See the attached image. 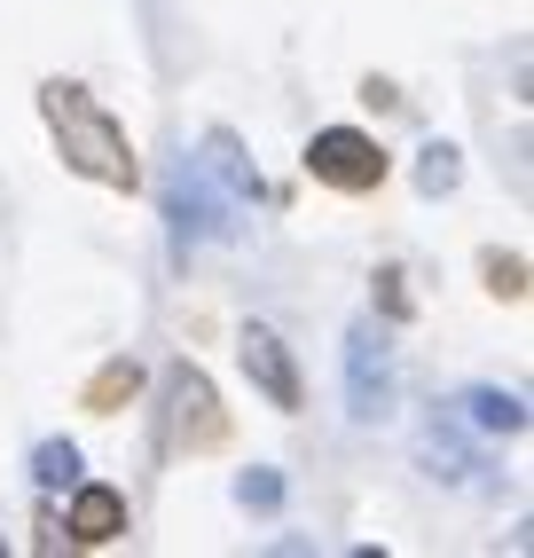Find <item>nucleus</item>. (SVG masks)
I'll return each instance as SVG.
<instances>
[{
    "instance_id": "9",
    "label": "nucleus",
    "mask_w": 534,
    "mask_h": 558,
    "mask_svg": "<svg viewBox=\"0 0 534 558\" xmlns=\"http://www.w3.org/2000/svg\"><path fill=\"white\" fill-rule=\"evenodd\" d=\"M480 276H487V291H495V300H526V252H487L480 259Z\"/></svg>"
},
{
    "instance_id": "11",
    "label": "nucleus",
    "mask_w": 534,
    "mask_h": 558,
    "mask_svg": "<svg viewBox=\"0 0 534 558\" xmlns=\"http://www.w3.org/2000/svg\"><path fill=\"white\" fill-rule=\"evenodd\" d=\"M456 173H464V166H456V142H433V150L416 158V190H425V197H448Z\"/></svg>"
},
{
    "instance_id": "8",
    "label": "nucleus",
    "mask_w": 534,
    "mask_h": 558,
    "mask_svg": "<svg viewBox=\"0 0 534 558\" xmlns=\"http://www.w3.org/2000/svg\"><path fill=\"white\" fill-rule=\"evenodd\" d=\"M456 409H464V417L480 425V433H526V401L519 393H503V386H464V393H456Z\"/></svg>"
},
{
    "instance_id": "2",
    "label": "nucleus",
    "mask_w": 534,
    "mask_h": 558,
    "mask_svg": "<svg viewBox=\"0 0 534 558\" xmlns=\"http://www.w3.org/2000/svg\"><path fill=\"white\" fill-rule=\"evenodd\" d=\"M307 173L323 181V190H338V197H369L377 181L393 173V158H386V142L362 134V126H315V142H307Z\"/></svg>"
},
{
    "instance_id": "1",
    "label": "nucleus",
    "mask_w": 534,
    "mask_h": 558,
    "mask_svg": "<svg viewBox=\"0 0 534 558\" xmlns=\"http://www.w3.org/2000/svg\"><path fill=\"white\" fill-rule=\"evenodd\" d=\"M40 119H48L63 166L80 173V181H95V190H119V197H134V190H142L134 134L110 119V110H102L80 80H40Z\"/></svg>"
},
{
    "instance_id": "4",
    "label": "nucleus",
    "mask_w": 534,
    "mask_h": 558,
    "mask_svg": "<svg viewBox=\"0 0 534 558\" xmlns=\"http://www.w3.org/2000/svg\"><path fill=\"white\" fill-rule=\"evenodd\" d=\"M236 362H244V378H252V393H259L267 409L299 417L307 386H299V362H291V347L276 339V330H267V323H244V330H236Z\"/></svg>"
},
{
    "instance_id": "6",
    "label": "nucleus",
    "mask_w": 534,
    "mask_h": 558,
    "mask_svg": "<svg viewBox=\"0 0 534 558\" xmlns=\"http://www.w3.org/2000/svg\"><path fill=\"white\" fill-rule=\"evenodd\" d=\"M347 401H354V417H386V401H393L386 347H377L369 330H354V339H347Z\"/></svg>"
},
{
    "instance_id": "3",
    "label": "nucleus",
    "mask_w": 534,
    "mask_h": 558,
    "mask_svg": "<svg viewBox=\"0 0 534 558\" xmlns=\"http://www.w3.org/2000/svg\"><path fill=\"white\" fill-rule=\"evenodd\" d=\"M166 425H173V449H189V457L228 449V409H220V393H213V378L197 362L166 369Z\"/></svg>"
},
{
    "instance_id": "7",
    "label": "nucleus",
    "mask_w": 534,
    "mask_h": 558,
    "mask_svg": "<svg viewBox=\"0 0 534 558\" xmlns=\"http://www.w3.org/2000/svg\"><path fill=\"white\" fill-rule=\"evenodd\" d=\"M134 393H142V362H134V354H110L95 378L80 386V409H87V417H119Z\"/></svg>"
},
{
    "instance_id": "13",
    "label": "nucleus",
    "mask_w": 534,
    "mask_h": 558,
    "mask_svg": "<svg viewBox=\"0 0 534 558\" xmlns=\"http://www.w3.org/2000/svg\"><path fill=\"white\" fill-rule=\"evenodd\" d=\"M377 283H386V291H377V300H386V315H409V291H401V268H386Z\"/></svg>"
},
{
    "instance_id": "12",
    "label": "nucleus",
    "mask_w": 534,
    "mask_h": 558,
    "mask_svg": "<svg viewBox=\"0 0 534 558\" xmlns=\"http://www.w3.org/2000/svg\"><path fill=\"white\" fill-rule=\"evenodd\" d=\"M236 504H244V511H276V504H283V480L267 472V464L244 472V480H236Z\"/></svg>"
},
{
    "instance_id": "5",
    "label": "nucleus",
    "mask_w": 534,
    "mask_h": 558,
    "mask_svg": "<svg viewBox=\"0 0 534 558\" xmlns=\"http://www.w3.org/2000/svg\"><path fill=\"white\" fill-rule=\"evenodd\" d=\"M63 535L80 550H102L126 535V488H110V480H71V504H63Z\"/></svg>"
},
{
    "instance_id": "10",
    "label": "nucleus",
    "mask_w": 534,
    "mask_h": 558,
    "mask_svg": "<svg viewBox=\"0 0 534 558\" xmlns=\"http://www.w3.org/2000/svg\"><path fill=\"white\" fill-rule=\"evenodd\" d=\"M32 480H40V488H71V480H80V449H71V440H40V449H32Z\"/></svg>"
}]
</instances>
